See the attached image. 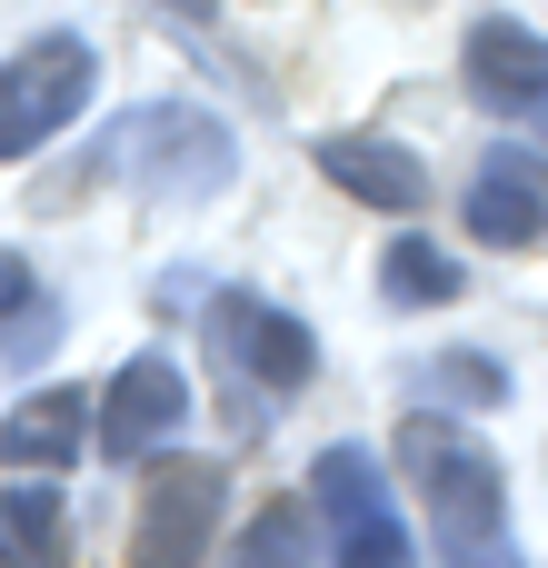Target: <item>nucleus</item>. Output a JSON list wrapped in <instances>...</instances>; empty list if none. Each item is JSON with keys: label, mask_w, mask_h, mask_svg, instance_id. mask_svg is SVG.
Here are the masks:
<instances>
[{"label": "nucleus", "mask_w": 548, "mask_h": 568, "mask_svg": "<svg viewBox=\"0 0 548 568\" xmlns=\"http://www.w3.org/2000/svg\"><path fill=\"white\" fill-rule=\"evenodd\" d=\"M90 170L140 190V200H220L240 180V140L200 100H140L90 140Z\"/></svg>", "instance_id": "nucleus-1"}, {"label": "nucleus", "mask_w": 548, "mask_h": 568, "mask_svg": "<svg viewBox=\"0 0 548 568\" xmlns=\"http://www.w3.org/2000/svg\"><path fill=\"white\" fill-rule=\"evenodd\" d=\"M399 459H409V479H419V509H429V539H439V559H469V549H489V539H509V479H499V459L459 429V419H439V409H409V429H399Z\"/></svg>", "instance_id": "nucleus-2"}, {"label": "nucleus", "mask_w": 548, "mask_h": 568, "mask_svg": "<svg viewBox=\"0 0 548 568\" xmlns=\"http://www.w3.org/2000/svg\"><path fill=\"white\" fill-rule=\"evenodd\" d=\"M100 90V50L80 30H40L30 50L0 60V160H30L40 140H60Z\"/></svg>", "instance_id": "nucleus-3"}, {"label": "nucleus", "mask_w": 548, "mask_h": 568, "mask_svg": "<svg viewBox=\"0 0 548 568\" xmlns=\"http://www.w3.org/2000/svg\"><path fill=\"white\" fill-rule=\"evenodd\" d=\"M220 509H230V469L220 459H160L130 519V568H200L220 549Z\"/></svg>", "instance_id": "nucleus-4"}, {"label": "nucleus", "mask_w": 548, "mask_h": 568, "mask_svg": "<svg viewBox=\"0 0 548 568\" xmlns=\"http://www.w3.org/2000/svg\"><path fill=\"white\" fill-rule=\"evenodd\" d=\"M309 479H319V519H329V568H409L399 499L369 449H319Z\"/></svg>", "instance_id": "nucleus-5"}, {"label": "nucleus", "mask_w": 548, "mask_h": 568, "mask_svg": "<svg viewBox=\"0 0 548 568\" xmlns=\"http://www.w3.org/2000/svg\"><path fill=\"white\" fill-rule=\"evenodd\" d=\"M180 429H190V369H180V359H160V349L120 359V369H110V389H100V409H90L100 459H160Z\"/></svg>", "instance_id": "nucleus-6"}, {"label": "nucleus", "mask_w": 548, "mask_h": 568, "mask_svg": "<svg viewBox=\"0 0 548 568\" xmlns=\"http://www.w3.org/2000/svg\"><path fill=\"white\" fill-rule=\"evenodd\" d=\"M210 339H220V359H230L250 389H309V379H319V339H309L280 300H260V290H220V300H210Z\"/></svg>", "instance_id": "nucleus-7"}, {"label": "nucleus", "mask_w": 548, "mask_h": 568, "mask_svg": "<svg viewBox=\"0 0 548 568\" xmlns=\"http://www.w3.org/2000/svg\"><path fill=\"white\" fill-rule=\"evenodd\" d=\"M459 220L489 250H548V160L539 150H489L469 200H459Z\"/></svg>", "instance_id": "nucleus-8"}, {"label": "nucleus", "mask_w": 548, "mask_h": 568, "mask_svg": "<svg viewBox=\"0 0 548 568\" xmlns=\"http://www.w3.org/2000/svg\"><path fill=\"white\" fill-rule=\"evenodd\" d=\"M309 160H319L329 190H349V200H369V210H389V220H409V210L429 200V160L399 150V140H379V130H329Z\"/></svg>", "instance_id": "nucleus-9"}, {"label": "nucleus", "mask_w": 548, "mask_h": 568, "mask_svg": "<svg viewBox=\"0 0 548 568\" xmlns=\"http://www.w3.org/2000/svg\"><path fill=\"white\" fill-rule=\"evenodd\" d=\"M459 80L489 110H548V40L519 30V20H479L469 50H459Z\"/></svg>", "instance_id": "nucleus-10"}, {"label": "nucleus", "mask_w": 548, "mask_h": 568, "mask_svg": "<svg viewBox=\"0 0 548 568\" xmlns=\"http://www.w3.org/2000/svg\"><path fill=\"white\" fill-rule=\"evenodd\" d=\"M80 449H90V389H30L0 429V459L30 469V479H60Z\"/></svg>", "instance_id": "nucleus-11"}, {"label": "nucleus", "mask_w": 548, "mask_h": 568, "mask_svg": "<svg viewBox=\"0 0 548 568\" xmlns=\"http://www.w3.org/2000/svg\"><path fill=\"white\" fill-rule=\"evenodd\" d=\"M220 568H329V539H319V519H309L300 499H270Z\"/></svg>", "instance_id": "nucleus-12"}, {"label": "nucleus", "mask_w": 548, "mask_h": 568, "mask_svg": "<svg viewBox=\"0 0 548 568\" xmlns=\"http://www.w3.org/2000/svg\"><path fill=\"white\" fill-rule=\"evenodd\" d=\"M0 549L30 559V568H60V489H50V479L20 469V479L0 489Z\"/></svg>", "instance_id": "nucleus-13"}, {"label": "nucleus", "mask_w": 548, "mask_h": 568, "mask_svg": "<svg viewBox=\"0 0 548 568\" xmlns=\"http://www.w3.org/2000/svg\"><path fill=\"white\" fill-rule=\"evenodd\" d=\"M459 260L439 250V240H389V260H379V290L399 300V310H439V300H459Z\"/></svg>", "instance_id": "nucleus-14"}, {"label": "nucleus", "mask_w": 548, "mask_h": 568, "mask_svg": "<svg viewBox=\"0 0 548 568\" xmlns=\"http://www.w3.org/2000/svg\"><path fill=\"white\" fill-rule=\"evenodd\" d=\"M419 399H439V409H499L509 399V369L479 359V349H449V359L419 369Z\"/></svg>", "instance_id": "nucleus-15"}, {"label": "nucleus", "mask_w": 548, "mask_h": 568, "mask_svg": "<svg viewBox=\"0 0 548 568\" xmlns=\"http://www.w3.org/2000/svg\"><path fill=\"white\" fill-rule=\"evenodd\" d=\"M50 349H60V310H50V290H40L30 310H10V320H0V359H10V369H40Z\"/></svg>", "instance_id": "nucleus-16"}, {"label": "nucleus", "mask_w": 548, "mask_h": 568, "mask_svg": "<svg viewBox=\"0 0 548 568\" xmlns=\"http://www.w3.org/2000/svg\"><path fill=\"white\" fill-rule=\"evenodd\" d=\"M30 300H40V270H30L20 250H0V320H10V310H30Z\"/></svg>", "instance_id": "nucleus-17"}, {"label": "nucleus", "mask_w": 548, "mask_h": 568, "mask_svg": "<svg viewBox=\"0 0 548 568\" xmlns=\"http://www.w3.org/2000/svg\"><path fill=\"white\" fill-rule=\"evenodd\" d=\"M170 10H190V20H210V10H220V0H170Z\"/></svg>", "instance_id": "nucleus-18"}, {"label": "nucleus", "mask_w": 548, "mask_h": 568, "mask_svg": "<svg viewBox=\"0 0 548 568\" xmlns=\"http://www.w3.org/2000/svg\"><path fill=\"white\" fill-rule=\"evenodd\" d=\"M0 568H30V559H10V549H0Z\"/></svg>", "instance_id": "nucleus-19"}, {"label": "nucleus", "mask_w": 548, "mask_h": 568, "mask_svg": "<svg viewBox=\"0 0 548 568\" xmlns=\"http://www.w3.org/2000/svg\"><path fill=\"white\" fill-rule=\"evenodd\" d=\"M539 120H548V110H539Z\"/></svg>", "instance_id": "nucleus-20"}]
</instances>
